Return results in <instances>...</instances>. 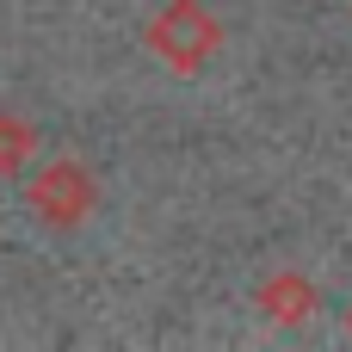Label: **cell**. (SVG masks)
Here are the masks:
<instances>
[{"label":"cell","instance_id":"cell-1","mask_svg":"<svg viewBox=\"0 0 352 352\" xmlns=\"http://www.w3.org/2000/svg\"><path fill=\"white\" fill-rule=\"evenodd\" d=\"M142 43L173 68V74H198L217 50H223V25L204 0H161V12L148 19Z\"/></svg>","mask_w":352,"mask_h":352},{"label":"cell","instance_id":"cell-2","mask_svg":"<svg viewBox=\"0 0 352 352\" xmlns=\"http://www.w3.org/2000/svg\"><path fill=\"white\" fill-rule=\"evenodd\" d=\"M25 198H31V210H37L50 229H80V223L93 217V204H99V179L87 173V161L56 155V161H43V167L25 179Z\"/></svg>","mask_w":352,"mask_h":352},{"label":"cell","instance_id":"cell-3","mask_svg":"<svg viewBox=\"0 0 352 352\" xmlns=\"http://www.w3.org/2000/svg\"><path fill=\"white\" fill-rule=\"evenodd\" d=\"M254 303L266 309V322H278V328H291V322H309L316 316V285L303 278V272H272V278H260V291H254Z\"/></svg>","mask_w":352,"mask_h":352},{"label":"cell","instance_id":"cell-4","mask_svg":"<svg viewBox=\"0 0 352 352\" xmlns=\"http://www.w3.org/2000/svg\"><path fill=\"white\" fill-rule=\"evenodd\" d=\"M31 148H37V130H31V124H25L19 111H0V179L25 173Z\"/></svg>","mask_w":352,"mask_h":352},{"label":"cell","instance_id":"cell-5","mask_svg":"<svg viewBox=\"0 0 352 352\" xmlns=\"http://www.w3.org/2000/svg\"><path fill=\"white\" fill-rule=\"evenodd\" d=\"M346 328H352V309H346Z\"/></svg>","mask_w":352,"mask_h":352}]
</instances>
